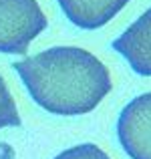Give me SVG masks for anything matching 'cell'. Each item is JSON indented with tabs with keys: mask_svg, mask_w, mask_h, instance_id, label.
Masks as SVG:
<instances>
[{
	"mask_svg": "<svg viewBox=\"0 0 151 159\" xmlns=\"http://www.w3.org/2000/svg\"><path fill=\"white\" fill-rule=\"evenodd\" d=\"M117 135L131 159H151V93L135 97L121 111Z\"/></svg>",
	"mask_w": 151,
	"mask_h": 159,
	"instance_id": "3957f363",
	"label": "cell"
},
{
	"mask_svg": "<svg viewBox=\"0 0 151 159\" xmlns=\"http://www.w3.org/2000/svg\"><path fill=\"white\" fill-rule=\"evenodd\" d=\"M4 127H20V115L14 99L0 75V129Z\"/></svg>",
	"mask_w": 151,
	"mask_h": 159,
	"instance_id": "8992f818",
	"label": "cell"
},
{
	"mask_svg": "<svg viewBox=\"0 0 151 159\" xmlns=\"http://www.w3.org/2000/svg\"><path fill=\"white\" fill-rule=\"evenodd\" d=\"M54 159H111V157L97 145L83 143V145H77V147H71L66 151L58 153Z\"/></svg>",
	"mask_w": 151,
	"mask_h": 159,
	"instance_id": "52a82bcc",
	"label": "cell"
},
{
	"mask_svg": "<svg viewBox=\"0 0 151 159\" xmlns=\"http://www.w3.org/2000/svg\"><path fill=\"white\" fill-rule=\"evenodd\" d=\"M141 77H151V8L111 44Z\"/></svg>",
	"mask_w": 151,
	"mask_h": 159,
	"instance_id": "277c9868",
	"label": "cell"
},
{
	"mask_svg": "<svg viewBox=\"0 0 151 159\" xmlns=\"http://www.w3.org/2000/svg\"><path fill=\"white\" fill-rule=\"evenodd\" d=\"M131 0H58L66 18L79 28L95 30L113 20Z\"/></svg>",
	"mask_w": 151,
	"mask_h": 159,
	"instance_id": "5b68a950",
	"label": "cell"
},
{
	"mask_svg": "<svg viewBox=\"0 0 151 159\" xmlns=\"http://www.w3.org/2000/svg\"><path fill=\"white\" fill-rule=\"evenodd\" d=\"M47 28L36 0H0V52L22 54Z\"/></svg>",
	"mask_w": 151,
	"mask_h": 159,
	"instance_id": "7a4b0ae2",
	"label": "cell"
},
{
	"mask_svg": "<svg viewBox=\"0 0 151 159\" xmlns=\"http://www.w3.org/2000/svg\"><path fill=\"white\" fill-rule=\"evenodd\" d=\"M14 69L36 105L54 115L91 113L113 87L107 66L79 47H53Z\"/></svg>",
	"mask_w": 151,
	"mask_h": 159,
	"instance_id": "6da1fadb",
	"label": "cell"
},
{
	"mask_svg": "<svg viewBox=\"0 0 151 159\" xmlns=\"http://www.w3.org/2000/svg\"><path fill=\"white\" fill-rule=\"evenodd\" d=\"M0 159H14V149L6 143H0Z\"/></svg>",
	"mask_w": 151,
	"mask_h": 159,
	"instance_id": "ba28073f",
	"label": "cell"
}]
</instances>
